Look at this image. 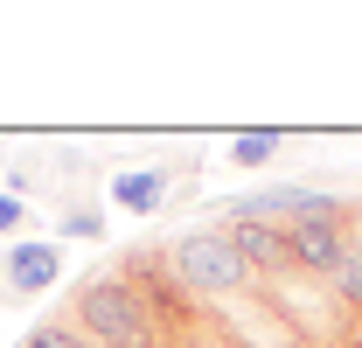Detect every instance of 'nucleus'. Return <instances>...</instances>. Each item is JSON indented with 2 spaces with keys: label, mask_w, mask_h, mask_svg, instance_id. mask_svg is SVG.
<instances>
[{
  "label": "nucleus",
  "mask_w": 362,
  "mask_h": 348,
  "mask_svg": "<svg viewBox=\"0 0 362 348\" xmlns=\"http://www.w3.org/2000/svg\"><path fill=\"white\" fill-rule=\"evenodd\" d=\"M70 327L90 348H168V320L160 306L139 293L133 272H90L84 286L70 293Z\"/></svg>",
  "instance_id": "nucleus-1"
},
{
  "label": "nucleus",
  "mask_w": 362,
  "mask_h": 348,
  "mask_svg": "<svg viewBox=\"0 0 362 348\" xmlns=\"http://www.w3.org/2000/svg\"><path fill=\"white\" fill-rule=\"evenodd\" d=\"M168 265H175L181 293H202V300H237V293L251 286V265L237 258V244H230L223 223H202V230L175 237Z\"/></svg>",
  "instance_id": "nucleus-2"
},
{
  "label": "nucleus",
  "mask_w": 362,
  "mask_h": 348,
  "mask_svg": "<svg viewBox=\"0 0 362 348\" xmlns=\"http://www.w3.org/2000/svg\"><path fill=\"white\" fill-rule=\"evenodd\" d=\"M349 251H356V202H341V195H320V209L286 223V258L307 279H327Z\"/></svg>",
  "instance_id": "nucleus-3"
},
{
  "label": "nucleus",
  "mask_w": 362,
  "mask_h": 348,
  "mask_svg": "<svg viewBox=\"0 0 362 348\" xmlns=\"http://www.w3.org/2000/svg\"><path fill=\"white\" fill-rule=\"evenodd\" d=\"M63 272L70 265H63V244L56 237L49 244H7L0 251V306H21V300H35V293H49Z\"/></svg>",
  "instance_id": "nucleus-4"
},
{
  "label": "nucleus",
  "mask_w": 362,
  "mask_h": 348,
  "mask_svg": "<svg viewBox=\"0 0 362 348\" xmlns=\"http://www.w3.org/2000/svg\"><path fill=\"white\" fill-rule=\"evenodd\" d=\"M307 209H320V188L279 181V188H258V195H237V202H223L216 216H223V223H272V230H286V223H300Z\"/></svg>",
  "instance_id": "nucleus-5"
},
{
  "label": "nucleus",
  "mask_w": 362,
  "mask_h": 348,
  "mask_svg": "<svg viewBox=\"0 0 362 348\" xmlns=\"http://www.w3.org/2000/svg\"><path fill=\"white\" fill-rule=\"evenodd\" d=\"M230 244H237V258L251 265V279H279V272H293L286 258V230H272V223H223Z\"/></svg>",
  "instance_id": "nucleus-6"
},
{
  "label": "nucleus",
  "mask_w": 362,
  "mask_h": 348,
  "mask_svg": "<svg viewBox=\"0 0 362 348\" xmlns=\"http://www.w3.org/2000/svg\"><path fill=\"white\" fill-rule=\"evenodd\" d=\"M168 195H175V174H168V168H126V174H112V202L133 209V216H160Z\"/></svg>",
  "instance_id": "nucleus-7"
},
{
  "label": "nucleus",
  "mask_w": 362,
  "mask_h": 348,
  "mask_svg": "<svg viewBox=\"0 0 362 348\" xmlns=\"http://www.w3.org/2000/svg\"><path fill=\"white\" fill-rule=\"evenodd\" d=\"M63 237L98 244V237H105V209H98V202H63V216H56V244H63Z\"/></svg>",
  "instance_id": "nucleus-8"
},
{
  "label": "nucleus",
  "mask_w": 362,
  "mask_h": 348,
  "mask_svg": "<svg viewBox=\"0 0 362 348\" xmlns=\"http://www.w3.org/2000/svg\"><path fill=\"white\" fill-rule=\"evenodd\" d=\"M279 132H237L230 139V168H265V161H279Z\"/></svg>",
  "instance_id": "nucleus-9"
},
{
  "label": "nucleus",
  "mask_w": 362,
  "mask_h": 348,
  "mask_svg": "<svg viewBox=\"0 0 362 348\" xmlns=\"http://www.w3.org/2000/svg\"><path fill=\"white\" fill-rule=\"evenodd\" d=\"M21 348H90V342L77 335V327H70V320H35Z\"/></svg>",
  "instance_id": "nucleus-10"
},
{
  "label": "nucleus",
  "mask_w": 362,
  "mask_h": 348,
  "mask_svg": "<svg viewBox=\"0 0 362 348\" xmlns=\"http://www.w3.org/2000/svg\"><path fill=\"white\" fill-rule=\"evenodd\" d=\"M21 223H28V202L21 195H0V237H14Z\"/></svg>",
  "instance_id": "nucleus-11"
}]
</instances>
